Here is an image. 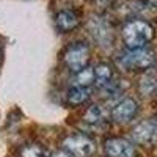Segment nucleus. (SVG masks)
<instances>
[{"mask_svg": "<svg viewBox=\"0 0 157 157\" xmlns=\"http://www.w3.org/2000/svg\"><path fill=\"white\" fill-rule=\"evenodd\" d=\"M90 30H91V35H93L96 38V41L102 43V44H105L110 36H112V32L109 29V25L104 22L102 19H93L90 22Z\"/></svg>", "mask_w": 157, "mask_h": 157, "instance_id": "9d476101", "label": "nucleus"}, {"mask_svg": "<svg viewBox=\"0 0 157 157\" xmlns=\"http://www.w3.org/2000/svg\"><path fill=\"white\" fill-rule=\"evenodd\" d=\"M137 112H138V104H137V101L132 99V98H124V99H121V101L113 107V110H112V118H113L116 123L126 124V123H129L130 120H134V116L137 115Z\"/></svg>", "mask_w": 157, "mask_h": 157, "instance_id": "423d86ee", "label": "nucleus"}, {"mask_svg": "<svg viewBox=\"0 0 157 157\" xmlns=\"http://www.w3.org/2000/svg\"><path fill=\"white\" fill-rule=\"evenodd\" d=\"M154 36L152 27L145 21H130L123 27V39L129 49L145 47Z\"/></svg>", "mask_w": 157, "mask_h": 157, "instance_id": "f03ea898", "label": "nucleus"}, {"mask_svg": "<svg viewBox=\"0 0 157 157\" xmlns=\"http://www.w3.org/2000/svg\"><path fill=\"white\" fill-rule=\"evenodd\" d=\"M104 151L109 157H134L135 149L124 138H110L104 145Z\"/></svg>", "mask_w": 157, "mask_h": 157, "instance_id": "0eeeda50", "label": "nucleus"}, {"mask_svg": "<svg viewBox=\"0 0 157 157\" xmlns=\"http://www.w3.org/2000/svg\"><path fill=\"white\" fill-rule=\"evenodd\" d=\"M74 86H86L90 88L91 83H94V68H85L82 71L75 72V77L71 80Z\"/></svg>", "mask_w": 157, "mask_h": 157, "instance_id": "ddd939ff", "label": "nucleus"}, {"mask_svg": "<svg viewBox=\"0 0 157 157\" xmlns=\"http://www.w3.org/2000/svg\"><path fill=\"white\" fill-rule=\"evenodd\" d=\"M21 157H47V152L41 145L29 143L21 149Z\"/></svg>", "mask_w": 157, "mask_h": 157, "instance_id": "2eb2a0df", "label": "nucleus"}, {"mask_svg": "<svg viewBox=\"0 0 157 157\" xmlns=\"http://www.w3.org/2000/svg\"><path fill=\"white\" fill-rule=\"evenodd\" d=\"M155 61V54L151 49L141 47V49H129L127 52L116 58L118 66L124 71H143L149 69Z\"/></svg>", "mask_w": 157, "mask_h": 157, "instance_id": "f257e3e1", "label": "nucleus"}, {"mask_svg": "<svg viewBox=\"0 0 157 157\" xmlns=\"http://www.w3.org/2000/svg\"><path fill=\"white\" fill-rule=\"evenodd\" d=\"M132 138L138 145L151 146L157 143V118H148V120L138 123L132 129Z\"/></svg>", "mask_w": 157, "mask_h": 157, "instance_id": "20e7f679", "label": "nucleus"}, {"mask_svg": "<svg viewBox=\"0 0 157 157\" xmlns=\"http://www.w3.org/2000/svg\"><path fill=\"white\" fill-rule=\"evenodd\" d=\"M50 157H72L68 151H55V152H52Z\"/></svg>", "mask_w": 157, "mask_h": 157, "instance_id": "dca6fc26", "label": "nucleus"}, {"mask_svg": "<svg viewBox=\"0 0 157 157\" xmlns=\"http://www.w3.org/2000/svg\"><path fill=\"white\" fill-rule=\"evenodd\" d=\"M63 148L72 157H90L94 152V143L85 135H69L63 140Z\"/></svg>", "mask_w": 157, "mask_h": 157, "instance_id": "39448f33", "label": "nucleus"}, {"mask_svg": "<svg viewBox=\"0 0 157 157\" xmlns=\"http://www.w3.org/2000/svg\"><path fill=\"white\" fill-rule=\"evenodd\" d=\"M105 116H107V113L104 110V107L94 104V105H91L86 110V113L83 115V121L90 126L96 127V126H101V124L105 123Z\"/></svg>", "mask_w": 157, "mask_h": 157, "instance_id": "9b49d317", "label": "nucleus"}, {"mask_svg": "<svg viewBox=\"0 0 157 157\" xmlns=\"http://www.w3.org/2000/svg\"><path fill=\"white\" fill-rule=\"evenodd\" d=\"M155 86H157V74L152 69H148L140 80V91L145 96H148L155 90Z\"/></svg>", "mask_w": 157, "mask_h": 157, "instance_id": "4468645a", "label": "nucleus"}, {"mask_svg": "<svg viewBox=\"0 0 157 157\" xmlns=\"http://www.w3.org/2000/svg\"><path fill=\"white\" fill-rule=\"evenodd\" d=\"M91 96V91L86 86H74L68 91L66 94V101L71 105H80V104L86 102Z\"/></svg>", "mask_w": 157, "mask_h": 157, "instance_id": "f8f14e48", "label": "nucleus"}, {"mask_svg": "<svg viewBox=\"0 0 157 157\" xmlns=\"http://www.w3.org/2000/svg\"><path fill=\"white\" fill-rule=\"evenodd\" d=\"M90 60V47L85 43H74L71 44L63 54V61L69 71L78 72L86 68Z\"/></svg>", "mask_w": 157, "mask_h": 157, "instance_id": "7ed1b4c3", "label": "nucleus"}, {"mask_svg": "<svg viewBox=\"0 0 157 157\" xmlns=\"http://www.w3.org/2000/svg\"><path fill=\"white\" fill-rule=\"evenodd\" d=\"M115 80L113 78V69L109 63H99L94 68V83L98 85V88H104L110 85Z\"/></svg>", "mask_w": 157, "mask_h": 157, "instance_id": "1a4fd4ad", "label": "nucleus"}, {"mask_svg": "<svg viewBox=\"0 0 157 157\" xmlns=\"http://www.w3.org/2000/svg\"><path fill=\"white\" fill-rule=\"evenodd\" d=\"M96 2H98V3H101L102 6H105V5H109V3L112 2V0H96Z\"/></svg>", "mask_w": 157, "mask_h": 157, "instance_id": "f3484780", "label": "nucleus"}, {"mask_svg": "<svg viewBox=\"0 0 157 157\" xmlns=\"http://www.w3.org/2000/svg\"><path fill=\"white\" fill-rule=\"evenodd\" d=\"M78 22H80V17H78V14L72 10H63L55 16L57 29L63 33H68V32L74 30L78 25Z\"/></svg>", "mask_w": 157, "mask_h": 157, "instance_id": "6e6552de", "label": "nucleus"}]
</instances>
